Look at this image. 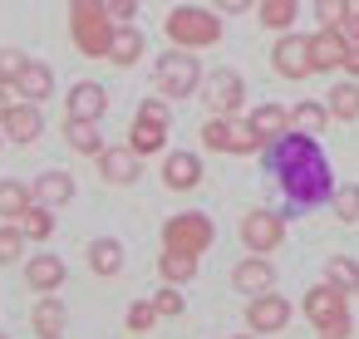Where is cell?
Returning <instances> with one entry per match:
<instances>
[{
	"label": "cell",
	"mask_w": 359,
	"mask_h": 339,
	"mask_svg": "<svg viewBox=\"0 0 359 339\" xmlns=\"http://www.w3.org/2000/svg\"><path fill=\"white\" fill-rule=\"evenodd\" d=\"M266 153V167L276 177V187L285 192V212H310V207H325L334 197V172H330V158L320 153V143L310 133H280L276 143L261 148Z\"/></svg>",
	"instance_id": "6da1fadb"
},
{
	"label": "cell",
	"mask_w": 359,
	"mask_h": 339,
	"mask_svg": "<svg viewBox=\"0 0 359 339\" xmlns=\"http://www.w3.org/2000/svg\"><path fill=\"white\" fill-rule=\"evenodd\" d=\"M114 15H109V0H69V40L84 60H109L114 45Z\"/></svg>",
	"instance_id": "7a4b0ae2"
},
{
	"label": "cell",
	"mask_w": 359,
	"mask_h": 339,
	"mask_svg": "<svg viewBox=\"0 0 359 339\" xmlns=\"http://www.w3.org/2000/svg\"><path fill=\"white\" fill-rule=\"evenodd\" d=\"M344 300H349L344 290H334L330 280H320V285H310V290H305L300 310H305V319H310V329H315V334L349 339V334H354V324H349V305H344Z\"/></svg>",
	"instance_id": "3957f363"
},
{
	"label": "cell",
	"mask_w": 359,
	"mask_h": 339,
	"mask_svg": "<svg viewBox=\"0 0 359 339\" xmlns=\"http://www.w3.org/2000/svg\"><path fill=\"white\" fill-rule=\"evenodd\" d=\"M168 40L177 50H207L222 40V11H202V6H172L163 20Z\"/></svg>",
	"instance_id": "277c9868"
},
{
	"label": "cell",
	"mask_w": 359,
	"mask_h": 339,
	"mask_svg": "<svg viewBox=\"0 0 359 339\" xmlns=\"http://www.w3.org/2000/svg\"><path fill=\"white\" fill-rule=\"evenodd\" d=\"M202 64H197V55L192 50H168V55H158V69H153V89L163 94V99H187V94H197L202 89Z\"/></svg>",
	"instance_id": "5b68a950"
},
{
	"label": "cell",
	"mask_w": 359,
	"mask_h": 339,
	"mask_svg": "<svg viewBox=\"0 0 359 339\" xmlns=\"http://www.w3.org/2000/svg\"><path fill=\"white\" fill-rule=\"evenodd\" d=\"M202 148L207 153H261V133L251 128V118H236V113H212L202 123Z\"/></svg>",
	"instance_id": "8992f818"
},
{
	"label": "cell",
	"mask_w": 359,
	"mask_h": 339,
	"mask_svg": "<svg viewBox=\"0 0 359 339\" xmlns=\"http://www.w3.org/2000/svg\"><path fill=\"white\" fill-rule=\"evenodd\" d=\"M212 241H217V221L207 212H177V216L163 221V246H177V251L202 256Z\"/></svg>",
	"instance_id": "52a82bcc"
},
{
	"label": "cell",
	"mask_w": 359,
	"mask_h": 339,
	"mask_svg": "<svg viewBox=\"0 0 359 339\" xmlns=\"http://www.w3.org/2000/svg\"><path fill=\"white\" fill-rule=\"evenodd\" d=\"M241 246H251L256 256H271L276 246H285V216L271 207H251L241 216Z\"/></svg>",
	"instance_id": "ba28073f"
},
{
	"label": "cell",
	"mask_w": 359,
	"mask_h": 339,
	"mask_svg": "<svg viewBox=\"0 0 359 339\" xmlns=\"http://www.w3.org/2000/svg\"><path fill=\"white\" fill-rule=\"evenodd\" d=\"M271 69L280 79H310L315 74V55H310V35H280L276 50H271Z\"/></svg>",
	"instance_id": "9c48e42d"
},
{
	"label": "cell",
	"mask_w": 359,
	"mask_h": 339,
	"mask_svg": "<svg viewBox=\"0 0 359 339\" xmlns=\"http://www.w3.org/2000/svg\"><path fill=\"white\" fill-rule=\"evenodd\" d=\"M202 99H207L212 113H241V104H246V79H241L236 69H212V74L202 79Z\"/></svg>",
	"instance_id": "30bf717a"
},
{
	"label": "cell",
	"mask_w": 359,
	"mask_h": 339,
	"mask_svg": "<svg viewBox=\"0 0 359 339\" xmlns=\"http://www.w3.org/2000/svg\"><path fill=\"white\" fill-rule=\"evenodd\" d=\"M246 324H251L256 334H280V329L290 324V300H285L280 290L251 295V305H246Z\"/></svg>",
	"instance_id": "8fae6325"
},
{
	"label": "cell",
	"mask_w": 359,
	"mask_h": 339,
	"mask_svg": "<svg viewBox=\"0 0 359 339\" xmlns=\"http://www.w3.org/2000/svg\"><path fill=\"white\" fill-rule=\"evenodd\" d=\"M104 109H109V94H104V84H94V79H79V84L65 94V118L99 123V118H104Z\"/></svg>",
	"instance_id": "7c38bea8"
},
{
	"label": "cell",
	"mask_w": 359,
	"mask_h": 339,
	"mask_svg": "<svg viewBox=\"0 0 359 339\" xmlns=\"http://www.w3.org/2000/svg\"><path fill=\"white\" fill-rule=\"evenodd\" d=\"M99 177H104L109 187H133V182L143 177V158H138L133 148H104V153H99Z\"/></svg>",
	"instance_id": "4fadbf2b"
},
{
	"label": "cell",
	"mask_w": 359,
	"mask_h": 339,
	"mask_svg": "<svg viewBox=\"0 0 359 339\" xmlns=\"http://www.w3.org/2000/svg\"><path fill=\"white\" fill-rule=\"evenodd\" d=\"M231 285H236L246 300H251V295H266V290H276V265H271L266 256H256V251H251L246 261H236V265H231Z\"/></svg>",
	"instance_id": "5bb4252c"
},
{
	"label": "cell",
	"mask_w": 359,
	"mask_h": 339,
	"mask_svg": "<svg viewBox=\"0 0 359 339\" xmlns=\"http://www.w3.org/2000/svg\"><path fill=\"white\" fill-rule=\"evenodd\" d=\"M0 128H6V138H11V143H35V138H40V128H45V113H40V104L20 99V104H11V113H6V118H0Z\"/></svg>",
	"instance_id": "9a60e30c"
},
{
	"label": "cell",
	"mask_w": 359,
	"mask_h": 339,
	"mask_svg": "<svg viewBox=\"0 0 359 339\" xmlns=\"http://www.w3.org/2000/svg\"><path fill=\"white\" fill-rule=\"evenodd\" d=\"M310 55H315V74H330V69H344V55H349V40L339 30H315L310 35Z\"/></svg>",
	"instance_id": "2e32d148"
},
{
	"label": "cell",
	"mask_w": 359,
	"mask_h": 339,
	"mask_svg": "<svg viewBox=\"0 0 359 339\" xmlns=\"http://www.w3.org/2000/svg\"><path fill=\"white\" fill-rule=\"evenodd\" d=\"M163 182L172 192H192L202 182V158L197 153H163Z\"/></svg>",
	"instance_id": "e0dca14e"
},
{
	"label": "cell",
	"mask_w": 359,
	"mask_h": 339,
	"mask_svg": "<svg viewBox=\"0 0 359 339\" xmlns=\"http://www.w3.org/2000/svg\"><path fill=\"white\" fill-rule=\"evenodd\" d=\"M25 280H30V290H35V295H55V290L65 285V261H60V256H50V251L30 256Z\"/></svg>",
	"instance_id": "ac0fdd59"
},
{
	"label": "cell",
	"mask_w": 359,
	"mask_h": 339,
	"mask_svg": "<svg viewBox=\"0 0 359 339\" xmlns=\"http://www.w3.org/2000/svg\"><path fill=\"white\" fill-rule=\"evenodd\" d=\"M11 89H15L20 99H30V104H45V99L55 94V69H50V64H40V60H30Z\"/></svg>",
	"instance_id": "d6986e66"
},
{
	"label": "cell",
	"mask_w": 359,
	"mask_h": 339,
	"mask_svg": "<svg viewBox=\"0 0 359 339\" xmlns=\"http://www.w3.org/2000/svg\"><path fill=\"white\" fill-rule=\"evenodd\" d=\"M30 329H35V339H60V334L69 329V310H65L55 295H40V305H35V314H30Z\"/></svg>",
	"instance_id": "ffe728a7"
},
{
	"label": "cell",
	"mask_w": 359,
	"mask_h": 339,
	"mask_svg": "<svg viewBox=\"0 0 359 339\" xmlns=\"http://www.w3.org/2000/svg\"><path fill=\"white\" fill-rule=\"evenodd\" d=\"M128 148H133L138 158H158V153H168V123L133 118V128H128Z\"/></svg>",
	"instance_id": "44dd1931"
},
{
	"label": "cell",
	"mask_w": 359,
	"mask_h": 339,
	"mask_svg": "<svg viewBox=\"0 0 359 339\" xmlns=\"http://www.w3.org/2000/svg\"><path fill=\"white\" fill-rule=\"evenodd\" d=\"M35 202H45V207H69V202H74V177L60 172V167L40 172V177H35Z\"/></svg>",
	"instance_id": "7402d4cb"
},
{
	"label": "cell",
	"mask_w": 359,
	"mask_h": 339,
	"mask_svg": "<svg viewBox=\"0 0 359 339\" xmlns=\"http://www.w3.org/2000/svg\"><path fill=\"white\" fill-rule=\"evenodd\" d=\"M197 261H202V256H192V251L163 246V256H158V275H163L168 285H187V280L197 275Z\"/></svg>",
	"instance_id": "603a6c76"
},
{
	"label": "cell",
	"mask_w": 359,
	"mask_h": 339,
	"mask_svg": "<svg viewBox=\"0 0 359 339\" xmlns=\"http://www.w3.org/2000/svg\"><path fill=\"white\" fill-rule=\"evenodd\" d=\"M256 15L271 35H285L295 20H300V0H256Z\"/></svg>",
	"instance_id": "cb8c5ba5"
},
{
	"label": "cell",
	"mask_w": 359,
	"mask_h": 339,
	"mask_svg": "<svg viewBox=\"0 0 359 339\" xmlns=\"http://www.w3.org/2000/svg\"><path fill=\"white\" fill-rule=\"evenodd\" d=\"M109 60H114L118 69H133V64L143 60V30H138V25H118V30H114V45H109Z\"/></svg>",
	"instance_id": "d4e9b609"
},
{
	"label": "cell",
	"mask_w": 359,
	"mask_h": 339,
	"mask_svg": "<svg viewBox=\"0 0 359 339\" xmlns=\"http://www.w3.org/2000/svg\"><path fill=\"white\" fill-rule=\"evenodd\" d=\"M123 261H128V256H123V246H118L114 236L89 241V270H94V275H104V280H109V275H118V270H123Z\"/></svg>",
	"instance_id": "484cf974"
},
{
	"label": "cell",
	"mask_w": 359,
	"mask_h": 339,
	"mask_svg": "<svg viewBox=\"0 0 359 339\" xmlns=\"http://www.w3.org/2000/svg\"><path fill=\"white\" fill-rule=\"evenodd\" d=\"M251 128L261 133V143H276L280 133H290V109H280V104H261V109H251Z\"/></svg>",
	"instance_id": "4316f807"
},
{
	"label": "cell",
	"mask_w": 359,
	"mask_h": 339,
	"mask_svg": "<svg viewBox=\"0 0 359 339\" xmlns=\"http://www.w3.org/2000/svg\"><path fill=\"white\" fill-rule=\"evenodd\" d=\"M65 143L74 153H84V158H99L104 153V133L94 123H84V118H65Z\"/></svg>",
	"instance_id": "83f0119b"
},
{
	"label": "cell",
	"mask_w": 359,
	"mask_h": 339,
	"mask_svg": "<svg viewBox=\"0 0 359 339\" xmlns=\"http://www.w3.org/2000/svg\"><path fill=\"white\" fill-rule=\"evenodd\" d=\"M30 202H35V187H25L20 177H6V182H0V216H6V221H20Z\"/></svg>",
	"instance_id": "f1b7e54d"
},
{
	"label": "cell",
	"mask_w": 359,
	"mask_h": 339,
	"mask_svg": "<svg viewBox=\"0 0 359 339\" xmlns=\"http://www.w3.org/2000/svg\"><path fill=\"white\" fill-rule=\"evenodd\" d=\"M330 118H334V113H330V104H315V99H305V104H295V109H290V128H295V133H310V138H315Z\"/></svg>",
	"instance_id": "f546056e"
},
{
	"label": "cell",
	"mask_w": 359,
	"mask_h": 339,
	"mask_svg": "<svg viewBox=\"0 0 359 339\" xmlns=\"http://www.w3.org/2000/svg\"><path fill=\"white\" fill-rule=\"evenodd\" d=\"M20 231H25L30 241H50V236H55V207L30 202V207H25V216H20Z\"/></svg>",
	"instance_id": "4dcf8cb0"
},
{
	"label": "cell",
	"mask_w": 359,
	"mask_h": 339,
	"mask_svg": "<svg viewBox=\"0 0 359 339\" xmlns=\"http://www.w3.org/2000/svg\"><path fill=\"white\" fill-rule=\"evenodd\" d=\"M325 280H330L334 290H344V295H359V261H354V256H330Z\"/></svg>",
	"instance_id": "1f68e13d"
},
{
	"label": "cell",
	"mask_w": 359,
	"mask_h": 339,
	"mask_svg": "<svg viewBox=\"0 0 359 339\" xmlns=\"http://www.w3.org/2000/svg\"><path fill=\"white\" fill-rule=\"evenodd\" d=\"M330 113H334V118H344V123H354V118H359V84H354V79H344V84H334V89H330Z\"/></svg>",
	"instance_id": "d6a6232c"
},
{
	"label": "cell",
	"mask_w": 359,
	"mask_h": 339,
	"mask_svg": "<svg viewBox=\"0 0 359 339\" xmlns=\"http://www.w3.org/2000/svg\"><path fill=\"white\" fill-rule=\"evenodd\" d=\"M349 6H354V0H315V30H339Z\"/></svg>",
	"instance_id": "836d02e7"
},
{
	"label": "cell",
	"mask_w": 359,
	"mask_h": 339,
	"mask_svg": "<svg viewBox=\"0 0 359 339\" xmlns=\"http://www.w3.org/2000/svg\"><path fill=\"white\" fill-rule=\"evenodd\" d=\"M25 231H20V221H11V226H0V265H15L20 261V251H25Z\"/></svg>",
	"instance_id": "e575fe53"
},
{
	"label": "cell",
	"mask_w": 359,
	"mask_h": 339,
	"mask_svg": "<svg viewBox=\"0 0 359 339\" xmlns=\"http://www.w3.org/2000/svg\"><path fill=\"white\" fill-rule=\"evenodd\" d=\"M334 216L339 221H359V182H344V187H334Z\"/></svg>",
	"instance_id": "d590c367"
},
{
	"label": "cell",
	"mask_w": 359,
	"mask_h": 339,
	"mask_svg": "<svg viewBox=\"0 0 359 339\" xmlns=\"http://www.w3.org/2000/svg\"><path fill=\"white\" fill-rule=\"evenodd\" d=\"M153 310H158L163 319H172V314H182V310H187V300H182V290H177V285H168V280H163V285H158V295H153Z\"/></svg>",
	"instance_id": "8d00e7d4"
},
{
	"label": "cell",
	"mask_w": 359,
	"mask_h": 339,
	"mask_svg": "<svg viewBox=\"0 0 359 339\" xmlns=\"http://www.w3.org/2000/svg\"><path fill=\"white\" fill-rule=\"evenodd\" d=\"M153 319H158L153 300H133V305H128V319H123V329H133V334H148V329H153Z\"/></svg>",
	"instance_id": "74e56055"
},
{
	"label": "cell",
	"mask_w": 359,
	"mask_h": 339,
	"mask_svg": "<svg viewBox=\"0 0 359 339\" xmlns=\"http://www.w3.org/2000/svg\"><path fill=\"white\" fill-rule=\"evenodd\" d=\"M25 64H30V60H25V50H11V45H6V50H0V84L11 89V84L20 79V69H25Z\"/></svg>",
	"instance_id": "f35d334b"
},
{
	"label": "cell",
	"mask_w": 359,
	"mask_h": 339,
	"mask_svg": "<svg viewBox=\"0 0 359 339\" xmlns=\"http://www.w3.org/2000/svg\"><path fill=\"white\" fill-rule=\"evenodd\" d=\"M138 118H148V123H168V128H172V113H168V99H163V94H148V99L138 104Z\"/></svg>",
	"instance_id": "ab89813d"
},
{
	"label": "cell",
	"mask_w": 359,
	"mask_h": 339,
	"mask_svg": "<svg viewBox=\"0 0 359 339\" xmlns=\"http://www.w3.org/2000/svg\"><path fill=\"white\" fill-rule=\"evenodd\" d=\"M109 15H114V25H133L138 20V0H109Z\"/></svg>",
	"instance_id": "60d3db41"
},
{
	"label": "cell",
	"mask_w": 359,
	"mask_h": 339,
	"mask_svg": "<svg viewBox=\"0 0 359 339\" xmlns=\"http://www.w3.org/2000/svg\"><path fill=\"white\" fill-rule=\"evenodd\" d=\"M339 35H344L349 45H359V6H349V15L339 20Z\"/></svg>",
	"instance_id": "b9f144b4"
},
{
	"label": "cell",
	"mask_w": 359,
	"mask_h": 339,
	"mask_svg": "<svg viewBox=\"0 0 359 339\" xmlns=\"http://www.w3.org/2000/svg\"><path fill=\"white\" fill-rule=\"evenodd\" d=\"M251 6H256V0H217L222 15H241V11H251Z\"/></svg>",
	"instance_id": "7bdbcfd3"
},
{
	"label": "cell",
	"mask_w": 359,
	"mask_h": 339,
	"mask_svg": "<svg viewBox=\"0 0 359 339\" xmlns=\"http://www.w3.org/2000/svg\"><path fill=\"white\" fill-rule=\"evenodd\" d=\"M344 69L359 79V45H349V55H344Z\"/></svg>",
	"instance_id": "ee69618b"
},
{
	"label": "cell",
	"mask_w": 359,
	"mask_h": 339,
	"mask_svg": "<svg viewBox=\"0 0 359 339\" xmlns=\"http://www.w3.org/2000/svg\"><path fill=\"white\" fill-rule=\"evenodd\" d=\"M11 113V94H6V84H0V118Z\"/></svg>",
	"instance_id": "f6af8a7d"
},
{
	"label": "cell",
	"mask_w": 359,
	"mask_h": 339,
	"mask_svg": "<svg viewBox=\"0 0 359 339\" xmlns=\"http://www.w3.org/2000/svg\"><path fill=\"white\" fill-rule=\"evenodd\" d=\"M231 339H256V329H251V334H231Z\"/></svg>",
	"instance_id": "bcb514c9"
},
{
	"label": "cell",
	"mask_w": 359,
	"mask_h": 339,
	"mask_svg": "<svg viewBox=\"0 0 359 339\" xmlns=\"http://www.w3.org/2000/svg\"><path fill=\"white\" fill-rule=\"evenodd\" d=\"M315 339H330V334H315Z\"/></svg>",
	"instance_id": "7dc6e473"
},
{
	"label": "cell",
	"mask_w": 359,
	"mask_h": 339,
	"mask_svg": "<svg viewBox=\"0 0 359 339\" xmlns=\"http://www.w3.org/2000/svg\"><path fill=\"white\" fill-rule=\"evenodd\" d=\"M0 138H6V128H0Z\"/></svg>",
	"instance_id": "c3c4849f"
},
{
	"label": "cell",
	"mask_w": 359,
	"mask_h": 339,
	"mask_svg": "<svg viewBox=\"0 0 359 339\" xmlns=\"http://www.w3.org/2000/svg\"><path fill=\"white\" fill-rule=\"evenodd\" d=\"M354 6H359V0H354Z\"/></svg>",
	"instance_id": "681fc988"
},
{
	"label": "cell",
	"mask_w": 359,
	"mask_h": 339,
	"mask_svg": "<svg viewBox=\"0 0 359 339\" xmlns=\"http://www.w3.org/2000/svg\"><path fill=\"white\" fill-rule=\"evenodd\" d=\"M0 339H6V334H0Z\"/></svg>",
	"instance_id": "f907efd6"
}]
</instances>
